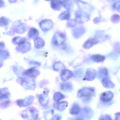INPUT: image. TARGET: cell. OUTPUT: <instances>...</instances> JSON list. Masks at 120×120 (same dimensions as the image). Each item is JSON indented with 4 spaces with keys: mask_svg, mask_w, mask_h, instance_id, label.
Returning <instances> with one entry per match:
<instances>
[{
    "mask_svg": "<svg viewBox=\"0 0 120 120\" xmlns=\"http://www.w3.org/2000/svg\"><path fill=\"white\" fill-rule=\"evenodd\" d=\"M95 95V89L94 88L84 87L79 90L77 97L79 98H82L83 103L87 104L90 103L92 100Z\"/></svg>",
    "mask_w": 120,
    "mask_h": 120,
    "instance_id": "1",
    "label": "cell"
},
{
    "mask_svg": "<svg viewBox=\"0 0 120 120\" xmlns=\"http://www.w3.org/2000/svg\"><path fill=\"white\" fill-rule=\"evenodd\" d=\"M17 81L22 86L26 89L34 90L36 87L35 82L32 78L26 77H19L17 79Z\"/></svg>",
    "mask_w": 120,
    "mask_h": 120,
    "instance_id": "2",
    "label": "cell"
},
{
    "mask_svg": "<svg viewBox=\"0 0 120 120\" xmlns=\"http://www.w3.org/2000/svg\"><path fill=\"white\" fill-rule=\"evenodd\" d=\"M22 118L25 120H37L38 116V112L35 108L30 107L22 112Z\"/></svg>",
    "mask_w": 120,
    "mask_h": 120,
    "instance_id": "3",
    "label": "cell"
},
{
    "mask_svg": "<svg viewBox=\"0 0 120 120\" xmlns=\"http://www.w3.org/2000/svg\"><path fill=\"white\" fill-rule=\"evenodd\" d=\"M90 16L86 12L82 10H78L75 12V19L77 23L83 24L89 20Z\"/></svg>",
    "mask_w": 120,
    "mask_h": 120,
    "instance_id": "4",
    "label": "cell"
},
{
    "mask_svg": "<svg viewBox=\"0 0 120 120\" xmlns=\"http://www.w3.org/2000/svg\"><path fill=\"white\" fill-rule=\"evenodd\" d=\"M66 39V36L64 33L58 31L54 34L52 39V43L56 46H59L63 44Z\"/></svg>",
    "mask_w": 120,
    "mask_h": 120,
    "instance_id": "5",
    "label": "cell"
},
{
    "mask_svg": "<svg viewBox=\"0 0 120 120\" xmlns=\"http://www.w3.org/2000/svg\"><path fill=\"white\" fill-rule=\"evenodd\" d=\"M114 97L113 93L110 91L104 92L101 94L100 100L103 103H108L112 100Z\"/></svg>",
    "mask_w": 120,
    "mask_h": 120,
    "instance_id": "6",
    "label": "cell"
},
{
    "mask_svg": "<svg viewBox=\"0 0 120 120\" xmlns=\"http://www.w3.org/2000/svg\"><path fill=\"white\" fill-rule=\"evenodd\" d=\"M39 27L44 32H46L50 30L53 26L52 20L49 19H44L39 23Z\"/></svg>",
    "mask_w": 120,
    "mask_h": 120,
    "instance_id": "7",
    "label": "cell"
},
{
    "mask_svg": "<svg viewBox=\"0 0 120 120\" xmlns=\"http://www.w3.org/2000/svg\"><path fill=\"white\" fill-rule=\"evenodd\" d=\"M34 97L29 96L24 99H20L17 101V104L20 107H26L31 105L34 102Z\"/></svg>",
    "mask_w": 120,
    "mask_h": 120,
    "instance_id": "8",
    "label": "cell"
},
{
    "mask_svg": "<svg viewBox=\"0 0 120 120\" xmlns=\"http://www.w3.org/2000/svg\"><path fill=\"white\" fill-rule=\"evenodd\" d=\"M85 28L82 26H79L74 28L72 31V34L75 39H79L85 33Z\"/></svg>",
    "mask_w": 120,
    "mask_h": 120,
    "instance_id": "9",
    "label": "cell"
},
{
    "mask_svg": "<svg viewBox=\"0 0 120 120\" xmlns=\"http://www.w3.org/2000/svg\"><path fill=\"white\" fill-rule=\"evenodd\" d=\"M31 49V44L30 42L25 41L24 43L18 45L16 48L17 50L20 53H25Z\"/></svg>",
    "mask_w": 120,
    "mask_h": 120,
    "instance_id": "10",
    "label": "cell"
},
{
    "mask_svg": "<svg viewBox=\"0 0 120 120\" xmlns=\"http://www.w3.org/2000/svg\"><path fill=\"white\" fill-rule=\"evenodd\" d=\"M81 117L82 119H89L91 118L94 115V112L91 108L89 107H85L81 111Z\"/></svg>",
    "mask_w": 120,
    "mask_h": 120,
    "instance_id": "11",
    "label": "cell"
},
{
    "mask_svg": "<svg viewBox=\"0 0 120 120\" xmlns=\"http://www.w3.org/2000/svg\"><path fill=\"white\" fill-rule=\"evenodd\" d=\"M40 72L34 67H32L27 70L24 72L25 76L31 78H36L40 74Z\"/></svg>",
    "mask_w": 120,
    "mask_h": 120,
    "instance_id": "12",
    "label": "cell"
},
{
    "mask_svg": "<svg viewBox=\"0 0 120 120\" xmlns=\"http://www.w3.org/2000/svg\"><path fill=\"white\" fill-rule=\"evenodd\" d=\"M97 73L94 69H89L87 70L85 76V80L87 81H92L95 79Z\"/></svg>",
    "mask_w": 120,
    "mask_h": 120,
    "instance_id": "13",
    "label": "cell"
},
{
    "mask_svg": "<svg viewBox=\"0 0 120 120\" xmlns=\"http://www.w3.org/2000/svg\"><path fill=\"white\" fill-rule=\"evenodd\" d=\"M49 92V91L46 90L39 96V103L43 106H46L48 104L49 101V98L48 95Z\"/></svg>",
    "mask_w": 120,
    "mask_h": 120,
    "instance_id": "14",
    "label": "cell"
},
{
    "mask_svg": "<svg viewBox=\"0 0 120 120\" xmlns=\"http://www.w3.org/2000/svg\"><path fill=\"white\" fill-rule=\"evenodd\" d=\"M73 75L72 72L68 70L64 69L62 70L60 74L61 79L63 81H66L69 79Z\"/></svg>",
    "mask_w": 120,
    "mask_h": 120,
    "instance_id": "15",
    "label": "cell"
},
{
    "mask_svg": "<svg viewBox=\"0 0 120 120\" xmlns=\"http://www.w3.org/2000/svg\"><path fill=\"white\" fill-rule=\"evenodd\" d=\"M98 40L96 38H92L89 39L85 42L83 45V47L86 49H89L97 44Z\"/></svg>",
    "mask_w": 120,
    "mask_h": 120,
    "instance_id": "16",
    "label": "cell"
},
{
    "mask_svg": "<svg viewBox=\"0 0 120 120\" xmlns=\"http://www.w3.org/2000/svg\"><path fill=\"white\" fill-rule=\"evenodd\" d=\"M97 74L98 77L101 80L103 79L108 77V71L107 69L104 68H101L99 69Z\"/></svg>",
    "mask_w": 120,
    "mask_h": 120,
    "instance_id": "17",
    "label": "cell"
},
{
    "mask_svg": "<svg viewBox=\"0 0 120 120\" xmlns=\"http://www.w3.org/2000/svg\"><path fill=\"white\" fill-rule=\"evenodd\" d=\"M82 110L79 105L77 103H75L71 106L70 110V112L72 115H78L81 112Z\"/></svg>",
    "mask_w": 120,
    "mask_h": 120,
    "instance_id": "18",
    "label": "cell"
},
{
    "mask_svg": "<svg viewBox=\"0 0 120 120\" xmlns=\"http://www.w3.org/2000/svg\"><path fill=\"white\" fill-rule=\"evenodd\" d=\"M51 8L55 11H60L62 5V1L61 0H53L51 4Z\"/></svg>",
    "mask_w": 120,
    "mask_h": 120,
    "instance_id": "19",
    "label": "cell"
},
{
    "mask_svg": "<svg viewBox=\"0 0 120 120\" xmlns=\"http://www.w3.org/2000/svg\"><path fill=\"white\" fill-rule=\"evenodd\" d=\"M39 32L38 30L34 27L30 28L28 33L29 38L32 39H36L38 38Z\"/></svg>",
    "mask_w": 120,
    "mask_h": 120,
    "instance_id": "20",
    "label": "cell"
},
{
    "mask_svg": "<svg viewBox=\"0 0 120 120\" xmlns=\"http://www.w3.org/2000/svg\"><path fill=\"white\" fill-rule=\"evenodd\" d=\"M101 82L103 86L104 87L108 89H113L115 87V85L111 80L109 79L108 77L103 79L101 80Z\"/></svg>",
    "mask_w": 120,
    "mask_h": 120,
    "instance_id": "21",
    "label": "cell"
},
{
    "mask_svg": "<svg viewBox=\"0 0 120 120\" xmlns=\"http://www.w3.org/2000/svg\"><path fill=\"white\" fill-rule=\"evenodd\" d=\"M60 88L63 91L66 92H70L73 90V86L71 83L69 82H65L61 84Z\"/></svg>",
    "mask_w": 120,
    "mask_h": 120,
    "instance_id": "22",
    "label": "cell"
},
{
    "mask_svg": "<svg viewBox=\"0 0 120 120\" xmlns=\"http://www.w3.org/2000/svg\"><path fill=\"white\" fill-rule=\"evenodd\" d=\"M10 93L7 88L0 89V100L8 99Z\"/></svg>",
    "mask_w": 120,
    "mask_h": 120,
    "instance_id": "23",
    "label": "cell"
},
{
    "mask_svg": "<svg viewBox=\"0 0 120 120\" xmlns=\"http://www.w3.org/2000/svg\"><path fill=\"white\" fill-rule=\"evenodd\" d=\"M34 44L35 48L38 49L42 48L45 46V41L41 38L38 37L34 39Z\"/></svg>",
    "mask_w": 120,
    "mask_h": 120,
    "instance_id": "24",
    "label": "cell"
},
{
    "mask_svg": "<svg viewBox=\"0 0 120 120\" xmlns=\"http://www.w3.org/2000/svg\"><path fill=\"white\" fill-rule=\"evenodd\" d=\"M68 103L67 101H61L57 103L55 105V107L56 109L59 111H63L65 110L68 106Z\"/></svg>",
    "mask_w": 120,
    "mask_h": 120,
    "instance_id": "25",
    "label": "cell"
},
{
    "mask_svg": "<svg viewBox=\"0 0 120 120\" xmlns=\"http://www.w3.org/2000/svg\"><path fill=\"white\" fill-rule=\"evenodd\" d=\"M62 5L67 10H70L73 7V3L72 0H63Z\"/></svg>",
    "mask_w": 120,
    "mask_h": 120,
    "instance_id": "26",
    "label": "cell"
},
{
    "mask_svg": "<svg viewBox=\"0 0 120 120\" xmlns=\"http://www.w3.org/2000/svg\"><path fill=\"white\" fill-rule=\"evenodd\" d=\"M71 17V13L69 11H64L60 14L58 17L62 20H68Z\"/></svg>",
    "mask_w": 120,
    "mask_h": 120,
    "instance_id": "27",
    "label": "cell"
},
{
    "mask_svg": "<svg viewBox=\"0 0 120 120\" xmlns=\"http://www.w3.org/2000/svg\"><path fill=\"white\" fill-rule=\"evenodd\" d=\"M91 59L94 62L96 63H101L105 60V58L104 56L96 54L93 55L92 56Z\"/></svg>",
    "mask_w": 120,
    "mask_h": 120,
    "instance_id": "28",
    "label": "cell"
},
{
    "mask_svg": "<svg viewBox=\"0 0 120 120\" xmlns=\"http://www.w3.org/2000/svg\"><path fill=\"white\" fill-rule=\"evenodd\" d=\"M65 68L64 65L60 61H58L54 63L53 65V69L56 71H60L62 70Z\"/></svg>",
    "mask_w": 120,
    "mask_h": 120,
    "instance_id": "29",
    "label": "cell"
},
{
    "mask_svg": "<svg viewBox=\"0 0 120 120\" xmlns=\"http://www.w3.org/2000/svg\"><path fill=\"white\" fill-rule=\"evenodd\" d=\"M26 41V39L24 38L20 37H16L13 39V43L15 44L19 45Z\"/></svg>",
    "mask_w": 120,
    "mask_h": 120,
    "instance_id": "30",
    "label": "cell"
},
{
    "mask_svg": "<svg viewBox=\"0 0 120 120\" xmlns=\"http://www.w3.org/2000/svg\"><path fill=\"white\" fill-rule=\"evenodd\" d=\"M65 98V96L60 92H56L53 96V99L56 101H60Z\"/></svg>",
    "mask_w": 120,
    "mask_h": 120,
    "instance_id": "31",
    "label": "cell"
},
{
    "mask_svg": "<svg viewBox=\"0 0 120 120\" xmlns=\"http://www.w3.org/2000/svg\"><path fill=\"white\" fill-rule=\"evenodd\" d=\"M16 32L20 34L24 33L27 29L26 27L24 24H22L16 28Z\"/></svg>",
    "mask_w": 120,
    "mask_h": 120,
    "instance_id": "32",
    "label": "cell"
},
{
    "mask_svg": "<svg viewBox=\"0 0 120 120\" xmlns=\"http://www.w3.org/2000/svg\"><path fill=\"white\" fill-rule=\"evenodd\" d=\"M10 103V101L8 100V99L0 100V108H6L9 105Z\"/></svg>",
    "mask_w": 120,
    "mask_h": 120,
    "instance_id": "33",
    "label": "cell"
},
{
    "mask_svg": "<svg viewBox=\"0 0 120 120\" xmlns=\"http://www.w3.org/2000/svg\"><path fill=\"white\" fill-rule=\"evenodd\" d=\"M111 21L114 24H117L120 22V15L118 14H114L111 17Z\"/></svg>",
    "mask_w": 120,
    "mask_h": 120,
    "instance_id": "34",
    "label": "cell"
},
{
    "mask_svg": "<svg viewBox=\"0 0 120 120\" xmlns=\"http://www.w3.org/2000/svg\"><path fill=\"white\" fill-rule=\"evenodd\" d=\"M112 8L120 13V0L116 1L113 4Z\"/></svg>",
    "mask_w": 120,
    "mask_h": 120,
    "instance_id": "35",
    "label": "cell"
},
{
    "mask_svg": "<svg viewBox=\"0 0 120 120\" xmlns=\"http://www.w3.org/2000/svg\"><path fill=\"white\" fill-rule=\"evenodd\" d=\"M8 23V19L4 17L0 18V26H6Z\"/></svg>",
    "mask_w": 120,
    "mask_h": 120,
    "instance_id": "36",
    "label": "cell"
},
{
    "mask_svg": "<svg viewBox=\"0 0 120 120\" xmlns=\"http://www.w3.org/2000/svg\"><path fill=\"white\" fill-rule=\"evenodd\" d=\"M68 20L67 23V25L68 27H72L76 25L77 22L75 19H68Z\"/></svg>",
    "mask_w": 120,
    "mask_h": 120,
    "instance_id": "37",
    "label": "cell"
},
{
    "mask_svg": "<svg viewBox=\"0 0 120 120\" xmlns=\"http://www.w3.org/2000/svg\"><path fill=\"white\" fill-rule=\"evenodd\" d=\"M99 120H112V119L111 118V117L109 115H104L101 116Z\"/></svg>",
    "mask_w": 120,
    "mask_h": 120,
    "instance_id": "38",
    "label": "cell"
},
{
    "mask_svg": "<svg viewBox=\"0 0 120 120\" xmlns=\"http://www.w3.org/2000/svg\"><path fill=\"white\" fill-rule=\"evenodd\" d=\"M61 119V116L60 115H56L55 116H54L53 117L52 120H60Z\"/></svg>",
    "mask_w": 120,
    "mask_h": 120,
    "instance_id": "39",
    "label": "cell"
},
{
    "mask_svg": "<svg viewBox=\"0 0 120 120\" xmlns=\"http://www.w3.org/2000/svg\"><path fill=\"white\" fill-rule=\"evenodd\" d=\"M5 45L4 44L3 42H0V52L3 50V49L4 48Z\"/></svg>",
    "mask_w": 120,
    "mask_h": 120,
    "instance_id": "40",
    "label": "cell"
},
{
    "mask_svg": "<svg viewBox=\"0 0 120 120\" xmlns=\"http://www.w3.org/2000/svg\"><path fill=\"white\" fill-rule=\"evenodd\" d=\"M115 120H120V112L117 113L115 115Z\"/></svg>",
    "mask_w": 120,
    "mask_h": 120,
    "instance_id": "41",
    "label": "cell"
},
{
    "mask_svg": "<svg viewBox=\"0 0 120 120\" xmlns=\"http://www.w3.org/2000/svg\"><path fill=\"white\" fill-rule=\"evenodd\" d=\"M4 5V2L3 0H0V8L3 7Z\"/></svg>",
    "mask_w": 120,
    "mask_h": 120,
    "instance_id": "42",
    "label": "cell"
},
{
    "mask_svg": "<svg viewBox=\"0 0 120 120\" xmlns=\"http://www.w3.org/2000/svg\"><path fill=\"white\" fill-rule=\"evenodd\" d=\"M3 61L2 60L0 59V67H1L3 66Z\"/></svg>",
    "mask_w": 120,
    "mask_h": 120,
    "instance_id": "43",
    "label": "cell"
},
{
    "mask_svg": "<svg viewBox=\"0 0 120 120\" xmlns=\"http://www.w3.org/2000/svg\"><path fill=\"white\" fill-rule=\"evenodd\" d=\"M109 2H110V3H111V2H113V1H115L116 0H107Z\"/></svg>",
    "mask_w": 120,
    "mask_h": 120,
    "instance_id": "44",
    "label": "cell"
},
{
    "mask_svg": "<svg viewBox=\"0 0 120 120\" xmlns=\"http://www.w3.org/2000/svg\"><path fill=\"white\" fill-rule=\"evenodd\" d=\"M46 1H51V0H45Z\"/></svg>",
    "mask_w": 120,
    "mask_h": 120,
    "instance_id": "45",
    "label": "cell"
}]
</instances>
